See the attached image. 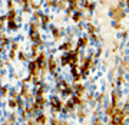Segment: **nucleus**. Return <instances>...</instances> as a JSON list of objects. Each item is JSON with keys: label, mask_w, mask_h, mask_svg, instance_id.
Here are the masks:
<instances>
[{"label": "nucleus", "mask_w": 129, "mask_h": 125, "mask_svg": "<svg viewBox=\"0 0 129 125\" xmlns=\"http://www.w3.org/2000/svg\"><path fill=\"white\" fill-rule=\"evenodd\" d=\"M128 6H129V0H128Z\"/></svg>", "instance_id": "f257e3e1"}]
</instances>
